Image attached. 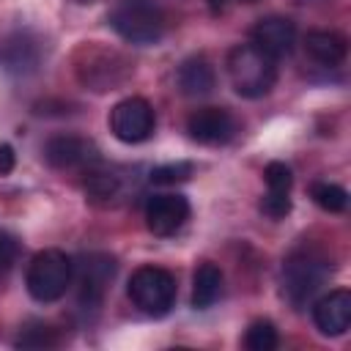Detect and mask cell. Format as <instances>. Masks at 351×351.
Here are the masks:
<instances>
[{
	"instance_id": "cell-1",
	"label": "cell",
	"mask_w": 351,
	"mask_h": 351,
	"mask_svg": "<svg viewBox=\"0 0 351 351\" xmlns=\"http://www.w3.org/2000/svg\"><path fill=\"white\" fill-rule=\"evenodd\" d=\"M228 77L239 96L261 99L277 82V60L255 44H239L228 55Z\"/></svg>"
},
{
	"instance_id": "cell-2",
	"label": "cell",
	"mask_w": 351,
	"mask_h": 351,
	"mask_svg": "<svg viewBox=\"0 0 351 351\" xmlns=\"http://www.w3.org/2000/svg\"><path fill=\"white\" fill-rule=\"evenodd\" d=\"M110 25H112V30H115L123 41L148 47V44H156V41L165 36L167 19H165V14H162L154 3H145V0H126V3H121V5L110 14Z\"/></svg>"
},
{
	"instance_id": "cell-3",
	"label": "cell",
	"mask_w": 351,
	"mask_h": 351,
	"mask_svg": "<svg viewBox=\"0 0 351 351\" xmlns=\"http://www.w3.org/2000/svg\"><path fill=\"white\" fill-rule=\"evenodd\" d=\"M129 299L145 315H167L176 304V277L162 266H140L129 277Z\"/></svg>"
},
{
	"instance_id": "cell-4",
	"label": "cell",
	"mask_w": 351,
	"mask_h": 351,
	"mask_svg": "<svg viewBox=\"0 0 351 351\" xmlns=\"http://www.w3.org/2000/svg\"><path fill=\"white\" fill-rule=\"evenodd\" d=\"M25 282L36 302H58L71 285V261L60 250H44L30 261Z\"/></svg>"
},
{
	"instance_id": "cell-5",
	"label": "cell",
	"mask_w": 351,
	"mask_h": 351,
	"mask_svg": "<svg viewBox=\"0 0 351 351\" xmlns=\"http://www.w3.org/2000/svg\"><path fill=\"white\" fill-rule=\"evenodd\" d=\"M154 126H156L154 107L140 96H129L110 110V132L121 143H129V145L143 143L151 137Z\"/></svg>"
},
{
	"instance_id": "cell-6",
	"label": "cell",
	"mask_w": 351,
	"mask_h": 351,
	"mask_svg": "<svg viewBox=\"0 0 351 351\" xmlns=\"http://www.w3.org/2000/svg\"><path fill=\"white\" fill-rule=\"evenodd\" d=\"M326 277V263L315 255H293L282 269V291L293 304H304Z\"/></svg>"
},
{
	"instance_id": "cell-7",
	"label": "cell",
	"mask_w": 351,
	"mask_h": 351,
	"mask_svg": "<svg viewBox=\"0 0 351 351\" xmlns=\"http://www.w3.org/2000/svg\"><path fill=\"white\" fill-rule=\"evenodd\" d=\"M44 159L55 170H90L99 162V148L88 137L58 134V137L47 140Z\"/></svg>"
},
{
	"instance_id": "cell-8",
	"label": "cell",
	"mask_w": 351,
	"mask_h": 351,
	"mask_svg": "<svg viewBox=\"0 0 351 351\" xmlns=\"http://www.w3.org/2000/svg\"><path fill=\"white\" fill-rule=\"evenodd\" d=\"M189 219V203L184 195L162 192L145 203V225L154 236H173Z\"/></svg>"
},
{
	"instance_id": "cell-9",
	"label": "cell",
	"mask_w": 351,
	"mask_h": 351,
	"mask_svg": "<svg viewBox=\"0 0 351 351\" xmlns=\"http://www.w3.org/2000/svg\"><path fill=\"white\" fill-rule=\"evenodd\" d=\"M115 277V261L104 252H93L85 255L80 263V304L88 307H99L110 282Z\"/></svg>"
},
{
	"instance_id": "cell-10",
	"label": "cell",
	"mask_w": 351,
	"mask_h": 351,
	"mask_svg": "<svg viewBox=\"0 0 351 351\" xmlns=\"http://www.w3.org/2000/svg\"><path fill=\"white\" fill-rule=\"evenodd\" d=\"M186 132L203 145H222L236 134V121L222 107H203L186 118Z\"/></svg>"
},
{
	"instance_id": "cell-11",
	"label": "cell",
	"mask_w": 351,
	"mask_h": 351,
	"mask_svg": "<svg viewBox=\"0 0 351 351\" xmlns=\"http://www.w3.org/2000/svg\"><path fill=\"white\" fill-rule=\"evenodd\" d=\"M313 321L321 335H343L351 324V293L346 288H335L326 296H321L313 307Z\"/></svg>"
},
{
	"instance_id": "cell-12",
	"label": "cell",
	"mask_w": 351,
	"mask_h": 351,
	"mask_svg": "<svg viewBox=\"0 0 351 351\" xmlns=\"http://www.w3.org/2000/svg\"><path fill=\"white\" fill-rule=\"evenodd\" d=\"M263 181H266V195L261 200V211L271 219H280L291 211V167L285 162H269L263 170Z\"/></svg>"
},
{
	"instance_id": "cell-13",
	"label": "cell",
	"mask_w": 351,
	"mask_h": 351,
	"mask_svg": "<svg viewBox=\"0 0 351 351\" xmlns=\"http://www.w3.org/2000/svg\"><path fill=\"white\" fill-rule=\"evenodd\" d=\"M252 44L277 60L282 55H291L296 44V27L285 16H266L252 27Z\"/></svg>"
},
{
	"instance_id": "cell-14",
	"label": "cell",
	"mask_w": 351,
	"mask_h": 351,
	"mask_svg": "<svg viewBox=\"0 0 351 351\" xmlns=\"http://www.w3.org/2000/svg\"><path fill=\"white\" fill-rule=\"evenodd\" d=\"M304 49L313 60H318L321 66H337L346 60L348 55V44L340 33L335 30H310L304 36Z\"/></svg>"
},
{
	"instance_id": "cell-15",
	"label": "cell",
	"mask_w": 351,
	"mask_h": 351,
	"mask_svg": "<svg viewBox=\"0 0 351 351\" xmlns=\"http://www.w3.org/2000/svg\"><path fill=\"white\" fill-rule=\"evenodd\" d=\"M0 63L8 69V71H33L36 63H38V47L36 41H30L27 36H11L0 44Z\"/></svg>"
},
{
	"instance_id": "cell-16",
	"label": "cell",
	"mask_w": 351,
	"mask_h": 351,
	"mask_svg": "<svg viewBox=\"0 0 351 351\" xmlns=\"http://www.w3.org/2000/svg\"><path fill=\"white\" fill-rule=\"evenodd\" d=\"M178 88L186 96H206L214 90V69L203 58H189L178 69Z\"/></svg>"
},
{
	"instance_id": "cell-17",
	"label": "cell",
	"mask_w": 351,
	"mask_h": 351,
	"mask_svg": "<svg viewBox=\"0 0 351 351\" xmlns=\"http://www.w3.org/2000/svg\"><path fill=\"white\" fill-rule=\"evenodd\" d=\"M222 293V271L214 263H200L192 277V307L206 310L211 307Z\"/></svg>"
},
{
	"instance_id": "cell-18",
	"label": "cell",
	"mask_w": 351,
	"mask_h": 351,
	"mask_svg": "<svg viewBox=\"0 0 351 351\" xmlns=\"http://www.w3.org/2000/svg\"><path fill=\"white\" fill-rule=\"evenodd\" d=\"M310 195H313V200H315L324 211H329V214H340V211H346V206H348V192H346L343 186H337V184H329V181L313 184V186H310Z\"/></svg>"
},
{
	"instance_id": "cell-19",
	"label": "cell",
	"mask_w": 351,
	"mask_h": 351,
	"mask_svg": "<svg viewBox=\"0 0 351 351\" xmlns=\"http://www.w3.org/2000/svg\"><path fill=\"white\" fill-rule=\"evenodd\" d=\"M244 346L250 351H271L277 348V329L271 321H252L247 335H244Z\"/></svg>"
},
{
	"instance_id": "cell-20",
	"label": "cell",
	"mask_w": 351,
	"mask_h": 351,
	"mask_svg": "<svg viewBox=\"0 0 351 351\" xmlns=\"http://www.w3.org/2000/svg\"><path fill=\"white\" fill-rule=\"evenodd\" d=\"M189 176H192L189 162H170V165H159L151 170L154 184H178V181H186Z\"/></svg>"
},
{
	"instance_id": "cell-21",
	"label": "cell",
	"mask_w": 351,
	"mask_h": 351,
	"mask_svg": "<svg viewBox=\"0 0 351 351\" xmlns=\"http://www.w3.org/2000/svg\"><path fill=\"white\" fill-rule=\"evenodd\" d=\"M58 340L52 337L49 326H38V329H27L25 335H19L16 346H27V348H41V346H55Z\"/></svg>"
},
{
	"instance_id": "cell-22",
	"label": "cell",
	"mask_w": 351,
	"mask_h": 351,
	"mask_svg": "<svg viewBox=\"0 0 351 351\" xmlns=\"http://www.w3.org/2000/svg\"><path fill=\"white\" fill-rule=\"evenodd\" d=\"M14 165H16V154H14V148L11 145H0V176H8L11 170H14Z\"/></svg>"
},
{
	"instance_id": "cell-23",
	"label": "cell",
	"mask_w": 351,
	"mask_h": 351,
	"mask_svg": "<svg viewBox=\"0 0 351 351\" xmlns=\"http://www.w3.org/2000/svg\"><path fill=\"white\" fill-rule=\"evenodd\" d=\"M3 250H5V239H3V236H0V263H3V261H5V258H3Z\"/></svg>"
},
{
	"instance_id": "cell-24",
	"label": "cell",
	"mask_w": 351,
	"mask_h": 351,
	"mask_svg": "<svg viewBox=\"0 0 351 351\" xmlns=\"http://www.w3.org/2000/svg\"><path fill=\"white\" fill-rule=\"evenodd\" d=\"M208 3H211V5H217V3H222V0H208Z\"/></svg>"
},
{
	"instance_id": "cell-25",
	"label": "cell",
	"mask_w": 351,
	"mask_h": 351,
	"mask_svg": "<svg viewBox=\"0 0 351 351\" xmlns=\"http://www.w3.org/2000/svg\"><path fill=\"white\" fill-rule=\"evenodd\" d=\"M244 3H252V0H244Z\"/></svg>"
}]
</instances>
